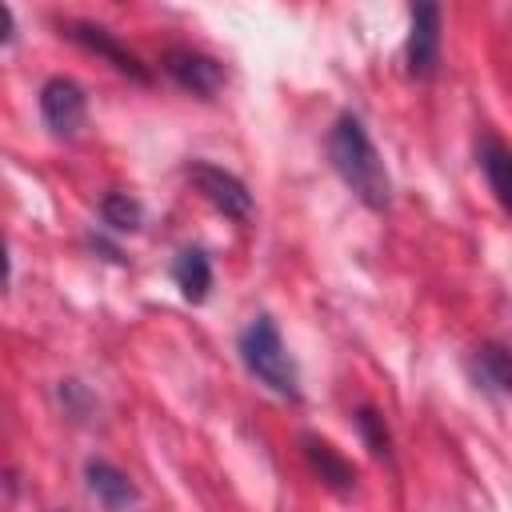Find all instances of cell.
Returning a JSON list of instances; mask_svg holds the SVG:
<instances>
[{
    "label": "cell",
    "instance_id": "6da1fadb",
    "mask_svg": "<svg viewBox=\"0 0 512 512\" xmlns=\"http://www.w3.org/2000/svg\"><path fill=\"white\" fill-rule=\"evenodd\" d=\"M328 160L336 168V176L352 188V196L372 208V212H384L392 204V180H388V168L364 128L360 116L352 112H340L332 132H328Z\"/></svg>",
    "mask_w": 512,
    "mask_h": 512
},
{
    "label": "cell",
    "instance_id": "7a4b0ae2",
    "mask_svg": "<svg viewBox=\"0 0 512 512\" xmlns=\"http://www.w3.org/2000/svg\"><path fill=\"white\" fill-rule=\"evenodd\" d=\"M236 352L248 368L252 380H260L268 392L284 396V400H296L300 396V376H296V364L288 356V344L276 328L272 316H252L244 328H240V340H236Z\"/></svg>",
    "mask_w": 512,
    "mask_h": 512
},
{
    "label": "cell",
    "instance_id": "3957f363",
    "mask_svg": "<svg viewBox=\"0 0 512 512\" xmlns=\"http://www.w3.org/2000/svg\"><path fill=\"white\" fill-rule=\"evenodd\" d=\"M188 180H192L196 192H200L216 212H224L228 220H236V224L252 220V192H248V184H244L236 172H228V168H220V164H212V160H192V164H188Z\"/></svg>",
    "mask_w": 512,
    "mask_h": 512
},
{
    "label": "cell",
    "instance_id": "277c9868",
    "mask_svg": "<svg viewBox=\"0 0 512 512\" xmlns=\"http://www.w3.org/2000/svg\"><path fill=\"white\" fill-rule=\"evenodd\" d=\"M40 116H44V128L56 136V140H72L80 136L84 120H88V100H84V88L68 76H52L40 84Z\"/></svg>",
    "mask_w": 512,
    "mask_h": 512
},
{
    "label": "cell",
    "instance_id": "5b68a950",
    "mask_svg": "<svg viewBox=\"0 0 512 512\" xmlns=\"http://www.w3.org/2000/svg\"><path fill=\"white\" fill-rule=\"evenodd\" d=\"M404 68L412 80H432L440 68V8L412 4L408 12V40H404Z\"/></svg>",
    "mask_w": 512,
    "mask_h": 512
},
{
    "label": "cell",
    "instance_id": "8992f818",
    "mask_svg": "<svg viewBox=\"0 0 512 512\" xmlns=\"http://www.w3.org/2000/svg\"><path fill=\"white\" fill-rule=\"evenodd\" d=\"M60 36H68L72 44H80L84 52H92V56H100V60H108L116 72H124V76H132L136 84H148L152 80V72L140 64V56L132 52V48H124L104 24H92V20H60Z\"/></svg>",
    "mask_w": 512,
    "mask_h": 512
},
{
    "label": "cell",
    "instance_id": "52a82bcc",
    "mask_svg": "<svg viewBox=\"0 0 512 512\" xmlns=\"http://www.w3.org/2000/svg\"><path fill=\"white\" fill-rule=\"evenodd\" d=\"M160 68L168 72V80L176 88H184L200 100H212L224 88V64L208 52H196V48H164Z\"/></svg>",
    "mask_w": 512,
    "mask_h": 512
},
{
    "label": "cell",
    "instance_id": "ba28073f",
    "mask_svg": "<svg viewBox=\"0 0 512 512\" xmlns=\"http://www.w3.org/2000/svg\"><path fill=\"white\" fill-rule=\"evenodd\" d=\"M84 480H88V492L96 496V504H104L108 512H128L140 500L136 484L108 460H88L84 464Z\"/></svg>",
    "mask_w": 512,
    "mask_h": 512
},
{
    "label": "cell",
    "instance_id": "9c48e42d",
    "mask_svg": "<svg viewBox=\"0 0 512 512\" xmlns=\"http://www.w3.org/2000/svg\"><path fill=\"white\" fill-rule=\"evenodd\" d=\"M300 444H304V460H308V468H312L332 492H352V488H356V468H352L328 440H320V436H304Z\"/></svg>",
    "mask_w": 512,
    "mask_h": 512
},
{
    "label": "cell",
    "instance_id": "30bf717a",
    "mask_svg": "<svg viewBox=\"0 0 512 512\" xmlns=\"http://www.w3.org/2000/svg\"><path fill=\"white\" fill-rule=\"evenodd\" d=\"M480 168L488 176V188L492 196L500 200V208L512 216V148L496 136H484L480 140Z\"/></svg>",
    "mask_w": 512,
    "mask_h": 512
},
{
    "label": "cell",
    "instance_id": "8fae6325",
    "mask_svg": "<svg viewBox=\"0 0 512 512\" xmlns=\"http://www.w3.org/2000/svg\"><path fill=\"white\" fill-rule=\"evenodd\" d=\"M172 280H176V288H180V296L188 304H200L208 296V288H212V264H208V256L200 248H184L172 260Z\"/></svg>",
    "mask_w": 512,
    "mask_h": 512
},
{
    "label": "cell",
    "instance_id": "7c38bea8",
    "mask_svg": "<svg viewBox=\"0 0 512 512\" xmlns=\"http://www.w3.org/2000/svg\"><path fill=\"white\" fill-rule=\"evenodd\" d=\"M472 372L484 388H496V392L512 396V352L504 344H480L472 352Z\"/></svg>",
    "mask_w": 512,
    "mask_h": 512
},
{
    "label": "cell",
    "instance_id": "4fadbf2b",
    "mask_svg": "<svg viewBox=\"0 0 512 512\" xmlns=\"http://www.w3.org/2000/svg\"><path fill=\"white\" fill-rule=\"evenodd\" d=\"M100 220H104L112 232H136V228L144 224V208H140V200L128 196V192H108V196L100 200Z\"/></svg>",
    "mask_w": 512,
    "mask_h": 512
},
{
    "label": "cell",
    "instance_id": "5bb4252c",
    "mask_svg": "<svg viewBox=\"0 0 512 512\" xmlns=\"http://www.w3.org/2000/svg\"><path fill=\"white\" fill-rule=\"evenodd\" d=\"M356 432H360V440H364V448L376 456V460H384L388 452H392V440H388V424H384V416L376 412V408H360L356 412Z\"/></svg>",
    "mask_w": 512,
    "mask_h": 512
}]
</instances>
